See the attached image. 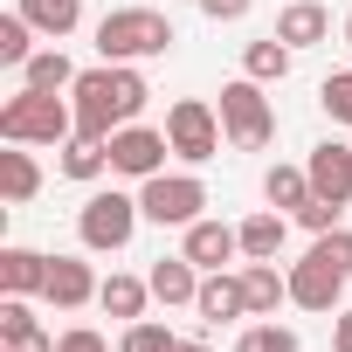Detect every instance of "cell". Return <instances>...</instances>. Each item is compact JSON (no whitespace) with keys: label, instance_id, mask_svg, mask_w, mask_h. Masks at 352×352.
I'll use <instances>...</instances> for the list:
<instances>
[{"label":"cell","instance_id":"obj_1","mask_svg":"<svg viewBox=\"0 0 352 352\" xmlns=\"http://www.w3.org/2000/svg\"><path fill=\"white\" fill-rule=\"evenodd\" d=\"M69 97H76V131H83V138H111L118 124H138V111L152 104V90H145V76H138L131 63H97V69H83Z\"/></svg>","mask_w":352,"mask_h":352},{"label":"cell","instance_id":"obj_2","mask_svg":"<svg viewBox=\"0 0 352 352\" xmlns=\"http://www.w3.org/2000/svg\"><path fill=\"white\" fill-rule=\"evenodd\" d=\"M173 42V21L159 14V8H111L104 21H97V56L104 63H152V56H166Z\"/></svg>","mask_w":352,"mask_h":352},{"label":"cell","instance_id":"obj_3","mask_svg":"<svg viewBox=\"0 0 352 352\" xmlns=\"http://www.w3.org/2000/svg\"><path fill=\"white\" fill-rule=\"evenodd\" d=\"M0 138L8 145H69L76 138V104H63L49 90H14L0 104Z\"/></svg>","mask_w":352,"mask_h":352},{"label":"cell","instance_id":"obj_4","mask_svg":"<svg viewBox=\"0 0 352 352\" xmlns=\"http://www.w3.org/2000/svg\"><path fill=\"white\" fill-rule=\"evenodd\" d=\"M221 131H228V145L235 152H263L270 138H276V111H270V97H263V83L256 76H235V83H221Z\"/></svg>","mask_w":352,"mask_h":352},{"label":"cell","instance_id":"obj_5","mask_svg":"<svg viewBox=\"0 0 352 352\" xmlns=\"http://www.w3.org/2000/svg\"><path fill=\"white\" fill-rule=\"evenodd\" d=\"M138 221H145V208H138V194H90L83 201V214H76V235H83V249L90 256H118L131 235H138Z\"/></svg>","mask_w":352,"mask_h":352},{"label":"cell","instance_id":"obj_6","mask_svg":"<svg viewBox=\"0 0 352 352\" xmlns=\"http://www.w3.org/2000/svg\"><path fill=\"white\" fill-rule=\"evenodd\" d=\"M138 208L159 228H194L208 208V187H201V173H152V180H138Z\"/></svg>","mask_w":352,"mask_h":352},{"label":"cell","instance_id":"obj_7","mask_svg":"<svg viewBox=\"0 0 352 352\" xmlns=\"http://www.w3.org/2000/svg\"><path fill=\"white\" fill-rule=\"evenodd\" d=\"M166 138H173V159H187V166H208L214 152H221V111L208 104V97H180L166 111Z\"/></svg>","mask_w":352,"mask_h":352},{"label":"cell","instance_id":"obj_8","mask_svg":"<svg viewBox=\"0 0 352 352\" xmlns=\"http://www.w3.org/2000/svg\"><path fill=\"white\" fill-rule=\"evenodd\" d=\"M166 152H173V138L152 131V124H118L111 131V173H124V180H152V173H166Z\"/></svg>","mask_w":352,"mask_h":352},{"label":"cell","instance_id":"obj_9","mask_svg":"<svg viewBox=\"0 0 352 352\" xmlns=\"http://www.w3.org/2000/svg\"><path fill=\"white\" fill-rule=\"evenodd\" d=\"M180 256L194 263V270H228L235 256H242V228H228V221H194L187 228V242H180Z\"/></svg>","mask_w":352,"mask_h":352},{"label":"cell","instance_id":"obj_10","mask_svg":"<svg viewBox=\"0 0 352 352\" xmlns=\"http://www.w3.org/2000/svg\"><path fill=\"white\" fill-rule=\"evenodd\" d=\"M97 270L83 263V256H56L49 263V290H42V304H56V311H83V304H97Z\"/></svg>","mask_w":352,"mask_h":352},{"label":"cell","instance_id":"obj_11","mask_svg":"<svg viewBox=\"0 0 352 352\" xmlns=\"http://www.w3.org/2000/svg\"><path fill=\"white\" fill-rule=\"evenodd\" d=\"M338 297H345V276L331 263H318V256L290 263V304L297 311H338Z\"/></svg>","mask_w":352,"mask_h":352},{"label":"cell","instance_id":"obj_12","mask_svg":"<svg viewBox=\"0 0 352 352\" xmlns=\"http://www.w3.org/2000/svg\"><path fill=\"white\" fill-rule=\"evenodd\" d=\"M311 194H324V201H338V208H352V145H338V138H324V145H311Z\"/></svg>","mask_w":352,"mask_h":352},{"label":"cell","instance_id":"obj_13","mask_svg":"<svg viewBox=\"0 0 352 352\" xmlns=\"http://www.w3.org/2000/svg\"><path fill=\"white\" fill-rule=\"evenodd\" d=\"M49 263H56V256L8 242V249H0V297H42V290H49Z\"/></svg>","mask_w":352,"mask_h":352},{"label":"cell","instance_id":"obj_14","mask_svg":"<svg viewBox=\"0 0 352 352\" xmlns=\"http://www.w3.org/2000/svg\"><path fill=\"white\" fill-rule=\"evenodd\" d=\"M194 311H201L208 324L249 318V290H242V276H228V270H208V276H201V297H194Z\"/></svg>","mask_w":352,"mask_h":352},{"label":"cell","instance_id":"obj_15","mask_svg":"<svg viewBox=\"0 0 352 352\" xmlns=\"http://www.w3.org/2000/svg\"><path fill=\"white\" fill-rule=\"evenodd\" d=\"M276 35L290 49H318V42H331V8L324 0H290V8L276 14Z\"/></svg>","mask_w":352,"mask_h":352},{"label":"cell","instance_id":"obj_16","mask_svg":"<svg viewBox=\"0 0 352 352\" xmlns=\"http://www.w3.org/2000/svg\"><path fill=\"white\" fill-rule=\"evenodd\" d=\"M242 290H249V318H276L290 304V270L276 263H242Z\"/></svg>","mask_w":352,"mask_h":352},{"label":"cell","instance_id":"obj_17","mask_svg":"<svg viewBox=\"0 0 352 352\" xmlns=\"http://www.w3.org/2000/svg\"><path fill=\"white\" fill-rule=\"evenodd\" d=\"M76 63L63 56V49H35L28 63H21V90H49V97H63V90H76Z\"/></svg>","mask_w":352,"mask_h":352},{"label":"cell","instance_id":"obj_18","mask_svg":"<svg viewBox=\"0 0 352 352\" xmlns=\"http://www.w3.org/2000/svg\"><path fill=\"white\" fill-rule=\"evenodd\" d=\"M283 235H290V214L283 208H263V214L242 221V256L249 263H276L283 256Z\"/></svg>","mask_w":352,"mask_h":352},{"label":"cell","instance_id":"obj_19","mask_svg":"<svg viewBox=\"0 0 352 352\" xmlns=\"http://www.w3.org/2000/svg\"><path fill=\"white\" fill-rule=\"evenodd\" d=\"M97 304H104L111 318L138 324V318H145V304H152V276H124V270H111V276H104V290H97Z\"/></svg>","mask_w":352,"mask_h":352},{"label":"cell","instance_id":"obj_20","mask_svg":"<svg viewBox=\"0 0 352 352\" xmlns=\"http://www.w3.org/2000/svg\"><path fill=\"white\" fill-rule=\"evenodd\" d=\"M201 276H208V270H194L187 256H159V263H152V297H159V304H194V297H201Z\"/></svg>","mask_w":352,"mask_h":352},{"label":"cell","instance_id":"obj_21","mask_svg":"<svg viewBox=\"0 0 352 352\" xmlns=\"http://www.w3.org/2000/svg\"><path fill=\"white\" fill-rule=\"evenodd\" d=\"M42 194V166L14 145V152H0V201H8V208H28Z\"/></svg>","mask_w":352,"mask_h":352},{"label":"cell","instance_id":"obj_22","mask_svg":"<svg viewBox=\"0 0 352 352\" xmlns=\"http://www.w3.org/2000/svg\"><path fill=\"white\" fill-rule=\"evenodd\" d=\"M14 8L35 21V35H49V42H63V35H76L83 28V0H14Z\"/></svg>","mask_w":352,"mask_h":352},{"label":"cell","instance_id":"obj_23","mask_svg":"<svg viewBox=\"0 0 352 352\" xmlns=\"http://www.w3.org/2000/svg\"><path fill=\"white\" fill-rule=\"evenodd\" d=\"M263 201L283 208V214H297V208L311 201V166H283V159H276V166L263 173Z\"/></svg>","mask_w":352,"mask_h":352},{"label":"cell","instance_id":"obj_24","mask_svg":"<svg viewBox=\"0 0 352 352\" xmlns=\"http://www.w3.org/2000/svg\"><path fill=\"white\" fill-rule=\"evenodd\" d=\"M56 152H63V173H69V180H83V187L111 173V138H83V131H76V138L56 145Z\"/></svg>","mask_w":352,"mask_h":352},{"label":"cell","instance_id":"obj_25","mask_svg":"<svg viewBox=\"0 0 352 352\" xmlns=\"http://www.w3.org/2000/svg\"><path fill=\"white\" fill-rule=\"evenodd\" d=\"M290 56H297V49H290L283 35H263V42L242 49V76H256V83H283V76H290Z\"/></svg>","mask_w":352,"mask_h":352},{"label":"cell","instance_id":"obj_26","mask_svg":"<svg viewBox=\"0 0 352 352\" xmlns=\"http://www.w3.org/2000/svg\"><path fill=\"white\" fill-rule=\"evenodd\" d=\"M35 56V21L14 8V14H0V63H8V69H21Z\"/></svg>","mask_w":352,"mask_h":352},{"label":"cell","instance_id":"obj_27","mask_svg":"<svg viewBox=\"0 0 352 352\" xmlns=\"http://www.w3.org/2000/svg\"><path fill=\"white\" fill-rule=\"evenodd\" d=\"M235 352H304V338H297L290 324H276V318H263V324H249V331L235 338Z\"/></svg>","mask_w":352,"mask_h":352},{"label":"cell","instance_id":"obj_28","mask_svg":"<svg viewBox=\"0 0 352 352\" xmlns=\"http://www.w3.org/2000/svg\"><path fill=\"white\" fill-rule=\"evenodd\" d=\"M118 352H180V338H173V324H159V318H138V324H124Z\"/></svg>","mask_w":352,"mask_h":352},{"label":"cell","instance_id":"obj_29","mask_svg":"<svg viewBox=\"0 0 352 352\" xmlns=\"http://www.w3.org/2000/svg\"><path fill=\"white\" fill-rule=\"evenodd\" d=\"M318 104H324V118H331V124H352V69L324 76V83H318Z\"/></svg>","mask_w":352,"mask_h":352},{"label":"cell","instance_id":"obj_30","mask_svg":"<svg viewBox=\"0 0 352 352\" xmlns=\"http://www.w3.org/2000/svg\"><path fill=\"white\" fill-rule=\"evenodd\" d=\"M311 256H318V263H331L338 276H352V228H324V235L311 242Z\"/></svg>","mask_w":352,"mask_h":352},{"label":"cell","instance_id":"obj_31","mask_svg":"<svg viewBox=\"0 0 352 352\" xmlns=\"http://www.w3.org/2000/svg\"><path fill=\"white\" fill-rule=\"evenodd\" d=\"M338 214H345L338 201H324V194H311V201H304V208H297L290 221H297V228H311V235H324V228H338Z\"/></svg>","mask_w":352,"mask_h":352},{"label":"cell","instance_id":"obj_32","mask_svg":"<svg viewBox=\"0 0 352 352\" xmlns=\"http://www.w3.org/2000/svg\"><path fill=\"white\" fill-rule=\"evenodd\" d=\"M35 331V311H28V297H0V338H28Z\"/></svg>","mask_w":352,"mask_h":352},{"label":"cell","instance_id":"obj_33","mask_svg":"<svg viewBox=\"0 0 352 352\" xmlns=\"http://www.w3.org/2000/svg\"><path fill=\"white\" fill-rule=\"evenodd\" d=\"M56 352H111V345H104V331H97V324H69V331L56 338Z\"/></svg>","mask_w":352,"mask_h":352},{"label":"cell","instance_id":"obj_34","mask_svg":"<svg viewBox=\"0 0 352 352\" xmlns=\"http://www.w3.org/2000/svg\"><path fill=\"white\" fill-rule=\"evenodd\" d=\"M194 8H201L208 21H242V14L256 8V0H194Z\"/></svg>","mask_w":352,"mask_h":352},{"label":"cell","instance_id":"obj_35","mask_svg":"<svg viewBox=\"0 0 352 352\" xmlns=\"http://www.w3.org/2000/svg\"><path fill=\"white\" fill-rule=\"evenodd\" d=\"M331 352H352V311L331 318Z\"/></svg>","mask_w":352,"mask_h":352},{"label":"cell","instance_id":"obj_36","mask_svg":"<svg viewBox=\"0 0 352 352\" xmlns=\"http://www.w3.org/2000/svg\"><path fill=\"white\" fill-rule=\"evenodd\" d=\"M8 352H56V338H49V331H28V338H14Z\"/></svg>","mask_w":352,"mask_h":352},{"label":"cell","instance_id":"obj_37","mask_svg":"<svg viewBox=\"0 0 352 352\" xmlns=\"http://www.w3.org/2000/svg\"><path fill=\"white\" fill-rule=\"evenodd\" d=\"M180 352H214V345L208 338H180Z\"/></svg>","mask_w":352,"mask_h":352},{"label":"cell","instance_id":"obj_38","mask_svg":"<svg viewBox=\"0 0 352 352\" xmlns=\"http://www.w3.org/2000/svg\"><path fill=\"white\" fill-rule=\"evenodd\" d=\"M345 42H352V14H345Z\"/></svg>","mask_w":352,"mask_h":352}]
</instances>
